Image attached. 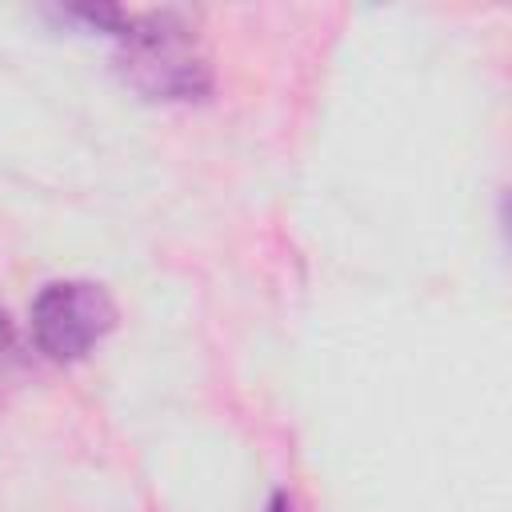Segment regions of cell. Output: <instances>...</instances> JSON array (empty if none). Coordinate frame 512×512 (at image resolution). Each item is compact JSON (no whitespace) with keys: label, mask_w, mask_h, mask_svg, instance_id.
<instances>
[{"label":"cell","mask_w":512,"mask_h":512,"mask_svg":"<svg viewBox=\"0 0 512 512\" xmlns=\"http://www.w3.org/2000/svg\"><path fill=\"white\" fill-rule=\"evenodd\" d=\"M116 68L148 100H200L212 88V60L176 8L124 12L116 24Z\"/></svg>","instance_id":"cell-1"},{"label":"cell","mask_w":512,"mask_h":512,"mask_svg":"<svg viewBox=\"0 0 512 512\" xmlns=\"http://www.w3.org/2000/svg\"><path fill=\"white\" fill-rule=\"evenodd\" d=\"M32 340L48 360H80L116 328V300L96 280H52L36 292Z\"/></svg>","instance_id":"cell-2"},{"label":"cell","mask_w":512,"mask_h":512,"mask_svg":"<svg viewBox=\"0 0 512 512\" xmlns=\"http://www.w3.org/2000/svg\"><path fill=\"white\" fill-rule=\"evenodd\" d=\"M20 364H24V356H20L16 328H12V320L0 312V404H4V392H8V384L16 380Z\"/></svg>","instance_id":"cell-3"},{"label":"cell","mask_w":512,"mask_h":512,"mask_svg":"<svg viewBox=\"0 0 512 512\" xmlns=\"http://www.w3.org/2000/svg\"><path fill=\"white\" fill-rule=\"evenodd\" d=\"M268 512H296V508H292V500H288L284 492H272V500H268Z\"/></svg>","instance_id":"cell-4"}]
</instances>
